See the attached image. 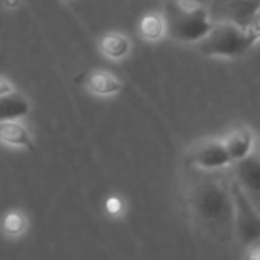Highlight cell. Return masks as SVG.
I'll use <instances>...</instances> for the list:
<instances>
[{"instance_id": "1", "label": "cell", "mask_w": 260, "mask_h": 260, "mask_svg": "<svg viewBox=\"0 0 260 260\" xmlns=\"http://www.w3.org/2000/svg\"><path fill=\"white\" fill-rule=\"evenodd\" d=\"M201 172V177L189 189V212L206 236L229 242L233 239L235 230V204L230 178L224 180L215 177L212 172Z\"/></svg>"}, {"instance_id": "2", "label": "cell", "mask_w": 260, "mask_h": 260, "mask_svg": "<svg viewBox=\"0 0 260 260\" xmlns=\"http://www.w3.org/2000/svg\"><path fill=\"white\" fill-rule=\"evenodd\" d=\"M163 17L166 35L178 43L195 44L213 26L206 6L183 0H166Z\"/></svg>"}, {"instance_id": "3", "label": "cell", "mask_w": 260, "mask_h": 260, "mask_svg": "<svg viewBox=\"0 0 260 260\" xmlns=\"http://www.w3.org/2000/svg\"><path fill=\"white\" fill-rule=\"evenodd\" d=\"M195 46L206 56L235 59L245 55L254 44L245 27L230 21H213L210 30Z\"/></svg>"}, {"instance_id": "4", "label": "cell", "mask_w": 260, "mask_h": 260, "mask_svg": "<svg viewBox=\"0 0 260 260\" xmlns=\"http://www.w3.org/2000/svg\"><path fill=\"white\" fill-rule=\"evenodd\" d=\"M232 197L235 204V230L233 238L244 247L260 239V210L247 198V195L232 181Z\"/></svg>"}, {"instance_id": "5", "label": "cell", "mask_w": 260, "mask_h": 260, "mask_svg": "<svg viewBox=\"0 0 260 260\" xmlns=\"http://www.w3.org/2000/svg\"><path fill=\"white\" fill-rule=\"evenodd\" d=\"M189 161L198 171L218 172L232 168L233 161L222 143V139H204L189 151Z\"/></svg>"}, {"instance_id": "6", "label": "cell", "mask_w": 260, "mask_h": 260, "mask_svg": "<svg viewBox=\"0 0 260 260\" xmlns=\"http://www.w3.org/2000/svg\"><path fill=\"white\" fill-rule=\"evenodd\" d=\"M232 181L260 210V154L254 151L241 161L232 165Z\"/></svg>"}, {"instance_id": "7", "label": "cell", "mask_w": 260, "mask_h": 260, "mask_svg": "<svg viewBox=\"0 0 260 260\" xmlns=\"http://www.w3.org/2000/svg\"><path fill=\"white\" fill-rule=\"evenodd\" d=\"M206 8L213 21H230L245 27L259 11L260 0H210Z\"/></svg>"}, {"instance_id": "8", "label": "cell", "mask_w": 260, "mask_h": 260, "mask_svg": "<svg viewBox=\"0 0 260 260\" xmlns=\"http://www.w3.org/2000/svg\"><path fill=\"white\" fill-rule=\"evenodd\" d=\"M222 143L233 163L244 160L256 151V136L248 126H236L222 137Z\"/></svg>"}, {"instance_id": "9", "label": "cell", "mask_w": 260, "mask_h": 260, "mask_svg": "<svg viewBox=\"0 0 260 260\" xmlns=\"http://www.w3.org/2000/svg\"><path fill=\"white\" fill-rule=\"evenodd\" d=\"M0 142L9 146L32 149L34 139L30 133L26 129L24 125L18 123L17 120H2L0 122Z\"/></svg>"}, {"instance_id": "10", "label": "cell", "mask_w": 260, "mask_h": 260, "mask_svg": "<svg viewBox=\"0 0 260 260\" xmlns=\"http://www.w3.org/2000/svg\"><path fill=\"white\" fill-rule=\"evenodd\" d=\"M29 113L27 99L17 93L9 91L0 96V122L2 120H17Z\"/></svg>"}, {"instance_id": "11", "label": "cell", "mask_w": 260, "mask_h": 260, "mask_svg": "<svg viewBox=\"0 0 260 260\" xmlns=\"http://www.w3.org/2000/svg\"><path fill=\"white\" fill-rule=\"evenodd\" d=\"M87 87L90 91L99 96H113L122 90V82L111 73L99 70L93 72L87 79Z\"/></svg>"}, {"instance_id": "12", "label": "cell", "mask_w": 260, "mask_h": 260, "mask_svg": "<svg viewBox=\"0 0 260 260\" xmlns=\"http://www.w3.org/2000/svg\"><path fill=\"white\" fill-rule=\"evenodd\" d=\"M101 50L105 56L111 59H122L125 58L129 50H131V41L128 37L117 34V32H110L104 35L101 40Z\"/></svg>"}, {"instance_id": "13", "label": "cell", "mask_w": 260, "mask_h": 260, "mask_svg": "<svg viewBox=\"0 0 260 260\" xmlns=\"http://www.w3.org/2000/svg\"><path fill=\"white\" fill-rule=\"evenodd\" d=\"M139 32L142 38L146 41H158L166 35V24H165V17L163 14L158 12H151L146 14L139 24Z\"/></svg>"}, {"instance_id": "14", "label": "cell", "mask_w": 260, "mask_h": 260, "mask_svg": "<svg viewBox=\"0 0 260 260\" xmlns=\"http://www.w3.org/2000/svg\"><path fill=\"white\" fill-rule=\"evenodd\" d=\"M24 218L23 215H20L18 212H11L8 213L5 218H3V222H2V227L3 230L11 235V236H15V235H20L23 230H24Z\"/></svg>"}, {"instance_id": "15", "label": "cell", "mask_w": 260, "mask_h": 260, "mask_svg": "<svg viewBox=\"0 0 260 260\" xmlns=\"http://www.w3.org/2000/svg\"><path fill=\"white\" fill-rule=\"evenodd\" d=\"M245 30H247V35L250 37L253 44H256L257 41H260V8L259 11L251 17L248 24L245 26Z\"/></svg>"}, {"instance_id": "16", "label": "cell", "mask_w": 260, "mask_h": 260, "mask_svg": "<svg viewBox=\"0 0 260 260\" xmlns=\"http://www.w3.org/2000/svg\"><path fill=\"white\" fill-rule=\"evenodd\" d=\"M245 251H247L245 256H247L248 259L260 260V239L251 242V244H248V245L245 247Z\"/></svg>"}, {"instance_id": "17", "label": "cell", "mask_w": 260, "mask_h": 260, "mask_svg": "<svg viewBox=\"0 0 260 260\" xmlns=\"http://www.w3.org/2000/svg\"><path fill=\"white\" fill-rule=\"evenodd\" d=\"M107 207H108L110 213H117V212H120L122 204H120V201L117 198H110L108 203H107Z\"/></svg>"}, {"instance_id": "18", "label": "cell", "mask_w": 260, "mask_h": 260, "mask_svg": "<svg viewBox=\"0 0 260 260\" xmlns=\"http://www.w3.org/2000/svg\"><path fill=\"white\" fill-rule=\"evenodd\" d=\"M12 90H14L12 85H11L5 78H0V96L5 94V93H9V91H12Z\"/></svg>"}, {"instance_id": "19", "label": "cell", "mask_w": 260, "mask_h": 260, "mask_svg": "<svg viewBox=\"0 0 260 260\" xmlns=\"http://www.w3.org/2000/svg\"><path fill=\"white\" fill-rule=\"evenodd\" d=\"M183 2H190V3H197V5H203V6H207L210 0H183Z\"/></svg>"}, {"instance_id": "20", "label": "cell", "mask_w": 260, "mask_h": 260, "mask_svg": "<svg viewBox=\"0 0 260 260\" xmlns=\"http://www.w3.org/2000/svg\"><path fill=\"white\" fill-rule=\"evenodd\" d=\"M5 5L9 6V8H14V6L18 5V0H5Z\"/></svg>"}, {"instance_id": "21", "label": "cell", "mask_w": 260, "mask_h": 260, "mask_svg": "<svg viewBox=\"0 0 260 260\" xmlns=\"http://www.w3.org/2000/svg\"><path fill=\"white\" fill-rule=\"evenodd\" d=\"M257 152L260 154V143H259V146H257Z\"/></svg>"}]
</instances>
